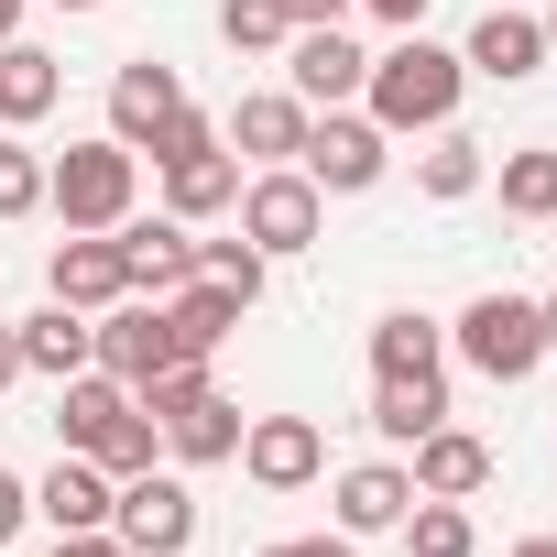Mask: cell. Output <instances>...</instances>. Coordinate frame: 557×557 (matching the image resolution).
Segmentation results:
<instances>
[{"label":"cell","mask_w":557,"mask_h":557,"mask_svg":"<svg viewBox=\"0 0 557 557\" xmlns=\"http://www.w3.org/2000/svg\"><path fill=\"white\" fill-rule=\"evenodd\" d=\"M197 273H208V285H230L240 307H262V273H273V262H262L251 240H197Z\"/></svg>","instance_id":"31"},{"label":"cell","mask_w":557,"mask_h":557,"mask_svg":"<svg viewBox=\"0 0 557 557\" xmlns=\"http://www.w3.org/2000/svg\"><path fill=\"white\" fill-rule=\"evenodd\" d=\"M416 186H426L437 208H459V197H481V186H492V164H481V143H470V132H437V143L416 153Z\"/></svg>","instance_id":"26"},{"label":"cell","mask_w":557,"mask_h":557,"mask_svg":"<svg viewBox=\"0 0 557 557\" xmlns=\"http://www.w3.org/2000/svg\"><path fill=\"white\" fill-rule=\"evenodd\" d=\"M513 557H557V535H524V546H513Z\"/></svg>","instance_id":"42"},{"label":"cell","mask_w":557,"mask_h":557,"mask_svg":"<svg viewBox=\"0 0 557 557\" xmlns=\"http://www.w3.org/2000/svg\"><path fill=\"white\" fill-rule=\"evenodd\" d=\"M535 318H546V350H557V296H535Z\"/></svg>","instance_id":"41"},{"label":"cell","mask_w":557,"mask_h":557,"mask_svg":"<svg viewBox=\"0 0 557 557\" xmlns=\"http://www.w3.org/2000/svg\"><path fill=\"white\" fill-rule=\"evenodd\" d=\"M459 66H470V77L524 88V77L546 66V23H535V12H481V23H470V45H459Z\"/></svg>","instance_id":"15"},{"label":"cell","mask_w":557,"mask_h":557,"mask_svg":"<svg viewBox=\"0 0 557 557\" xmlns=\"http://www.w3.org/2000/svg\"><path fill=\"white\" fill-rule=\"evenodd\" d=\"M23 513H34V481H23V470H0V546L23 535Z\"/></svg>","instance_id":"34"},{"label":"cell","mask_w":557,"mask_h":557,"mask_svg":"<svg viewBox=\"0 0 557 557\" xmlns=\"http://www.w3.org/2000/svg\"><path fill=\"white\" fill-rule=\"evenodd\" d=\"M186 110V88H175V66H153V55H132L121 77H110V143H132V153H153V132Z\"/></svg>","instance_id":"13"},{"label":"cell","mask_w":557,"mask_h":557,"mask_svg":"<svg viewBox=\"0 0 557 557\" xmlns=\"http://www.w3.org/2000/svg\"><path fill=\"white\" fill-rule=\"evenodd\" d=\"M12 383H23V339H12V329H0V394H12Z\"/></svg>","instance_id":"39"},{"label":"cell","mask_w":557,"mask_h":557,"mask_svg":"<svg viewBox=\"0 0 557 557\" xmlns=\"http://www.w3.org/2000/svg\"><path fill=\"white\" fill-rule=\"evenodd\" d=\"M405 481H416L426 503H470V492L492 481V448H481L470 426H426V437H416V470H405Z\"/></svg>","instance_id":"17"},{"label":"cell","mask_w":557,"mask_h":557,"mask_svg":"<svg viewBox=\"0 0 557 557\" xmlns=\"http://www.w3.org/2000/svg\"><path fill=\"white\" fill-rule=\"evenodd\" d=\"M546 55H557V12H546Z\"/></svg>","instance_id":"44"},{"label":"cell","mask_w":557,"mask_h":557,"mask_svg":"<svg viewBox=\"0 0 557 557\" xmlns=\"http://www.w3.org/2000/svg\"><path fill=\"white\" fill-rule=\"evenodd\" d=\"M426 426H448V372H394V383H372V437H383V448H416Z\"/></svg>","instance_id":"19"},{"label":"cell","mask_w":557,"mask_h":557,"mask_svg":"<svg viewBox=\"0 0 557 557\" xmlns=\"http://www.w3.org/2000/svg\"><path fill=\"white\" fill-rule=\"evenodd\" d=\"M361 12H372V23H394V34H416V23H426V0H361Z\"/></svg>","instance_id":"38"},{"label":"cell","mask_w":557,"mask_h":557,"mask_svg":"<svg viewBox=\"0 0 557 557\" xmlns=\"http://www.w3.org/2000/svg\"><path fill=\"white\" fill-rule=\"evenodd\" d=\"M492 186H503V208L513 219H557V153L535 143V153H503L492 164Z\"/></svg>","instance_id":"28"},{"label":"cell","mask_w":557,"mask_h":557,"mask_svg":"<svg viewBox=\"0 0 557 557\" xmlns=\"http://www.w3.org/2000/svg\"><path fill=\"white\" fill-rule=\"evenodd\" d=\"M132 186H143V153L132 143H66L55 164H45V208L66 219V230H121L132 219Z\"/></svg>","instance_id":"2"},{"label":"cell","mask_w":557,"mask_h":557,"mask_svg":"<svg viewBox=\"0 0 557 557\" xmlns=\"http://www.w3.org/2000/svg\"><path fill=\"white\" fill-rule=\"evenodd\" d=\"M307 121H318V110H307L296 88H251V99H240V110L219 121V143H230V153H251V164H296Z\"/></svg>","instance_id":"11"},{"label":"cell","mask_w":557,"mask_h":557,"mask_svg":"<svg viewBox=\"0 0 557 557\" xmlns=\"http://www.w3.org/2000/svg\"><path fill=\"white\" fill-rule=\"evenodd\" d=\"M153 448H164V426H153L143 405H132V416H121V426L99 437V470H110V481H132V470H153Z\"/></svg>","instance_id":"32"},{"label":"cell","mask_w":557,"mask_h":557,"mask_svg":"<svg viewBox=\"0 0 557 557\" xmlns=\"http://www.w3.org/2000/svg\"><path fill=\"white\" fill-rule=\"evenodd\" d=\"M45 296H55V307H77V318L121 307V296H132V285H121V230H66V240H55V262H45Z\"/></svg>","instance_id":"9"},{"label":"cell","mask_w":557,"mask_h":557,"mask_svg":"<svg viewBox=\"0 0 557 557\" xmlns=\"http://www.w3.org/2000/svg\"><path fill=\"white\" fill-rule=\"evenodd\" d=\"M55 99H66V77H55V55L12 34V45H0V132H34V121H45Z\"/></svg>","instance_id":"22"},{"label":"cell","mask_w":557,"mask_h":557,"mask_svg":"<svg viewBox=\"0 0 557 557\" xmlns=\"http://www.w3.org/2000/svg\"><path fill=\"white\" fill-rule=\"evenodd\" d=\"M208 143H219V121H208V110H175V121L153 132V164H175V153H208Z\"/></svg>","instance_id":"33"},{"label":"cell","mask_w":557,"mask_h":557,"mask_svg":"<svg viewBox=\"0 0 557 557\" xmlns=\"http://www.w3.org/2000/svg\"><path fill=\"white\" fill-rule=\"evenodd\" d=\"M350 12H361V0H285V23H296V34H307V23H350Z\"/></svg>","instance_id":"37"},{"label":"cell","mask_w":557,"mask_h":557,"mask_svg":"<svg viewBox=\"0 0 557 557\" xmlns=\"http://www.w3.org/2000/svg\"><path fill=\"white\" fill-rule=\"evenodd\" d=\"M55 12H99V0H55Z\"/></svg>","instance_id":"43"},{"label":"cell","mask_w":557,"mask_h":557,"mask_svg":"<svg viewBox=\"0 0 557 557\" xmlns=\"http://www.w3.org/2000/svg\"><path fill=\"white\" fill-rule=\"evenodd\" d=\"M45 208V153L23 132H0V219H34Z\"/></svg>","instance_id":"30"},{"label":"cell","mask_w":557,"mask_h":557,"mask_svg":"<svg viewBox=\"0 0 557 557\" xmlns=\"http://www.w3.org/2000/svg\"><path fill=\"white\" fill-rule=\"evenodd\" d=\"M383 164H394V132L372 110H318L307 143H296V175L318 197H361V186H383Z\"/></svg>","instance_id":"4"},{"label":"cell","mask_w":557,"mask_h":557,"mask_svg":"<svg viewBox=\"0 0 557 557\" xmlns=\"http://www.w3.org/2000/svg\"><path fill=\"white\" fill-rule=\"evenodd\" d=\"M0 557H12V546H0Z\"/></svg>","instance_id":"45"},{"label":"cell","mask_w":557,"mask_h":557,"mask_svg":"<svg viewBox=\"0 0 557 557\" xmlns=\"http://www.w3.org/2000/svg\"><path fill=\"white\" fill-rule=\"evenodd\" d=\"M405 503H416V481H405L394 459L339 470V535H394V524H405Z\"/></svg>","instance_id":"21"},{"label":"cell","mask_w":557,"mask_h":557,"mask_svg":"<svg viewBox=\"0 0 557 557\" xmlns=\"http://www.w3.org/2000/svg\"><path fill=\"white\" fill-rule=\"evenodd\" d=\"M262 557H361V535H285V546H262Z\"/></svg>","instance_id":"35"},{"label":"cell","mask_w":557,"mask_h":557,"mask_svg":"<svg viewBox=\"0 0 557 557\" xmlns=\"http://www.w3.org/2000/svg\"><path fill=\"white\" fill-rule=\"evenodd\" d=\"M240 240L262 251V262H285V251H318V230H329V197L296 175V164H262V175H240Z\"/></svg>","instance_id":"5"},{"label":"cell","mask_w":557,"mask_h":557,"mask_svg":"<svg viewBox=\"0 0 557 557\" xmlns=\"http://www.w3.org/2000/svg\"><path fill=\"white\" fill-rule=\"evenodd\" d=\"M437 361H448V329H437L426 307L372 318V383H394V372H437Z\"/></svg>","instance_id":"25"},{"label":"cell","mask_w":557,"mask_h":557,"mask_svg":"<svg viewBox=\"0 0 557 557\" xmlns=\"http://www.w3.org/2000/svg\"><path fill=\"white\" fill-rule=\"evenodd\" d=\"M459 88H470V66L448 45H426V34H394V55H372V77H361V99H372L383 132H448Z\"/></svg>","instance_id":"1"},{"label":"cell","mask_w":557,"mask_h":557,"mask_svg":"<svg viewBox=\"0 0 557 557\" xmlns=\"http://www.w3.org/2000/svg\"><path fill=\"white\" fill-rule=\"evenodd\" d=\"M230 197H240V153H230V143H208V153H175V164H164V219H186V230H197V219H219Z\"/></svg>","instance_id":"18"},{"label":"cell","mask_w":557,"mask_h":557,"mask_svg":"<svg viewBox=\"0 0 557 557\" xmlns=\"http://www.w3.org/2000/svg\"><path fill=\"white\" fill-rule=\"evenodd\" d=\"M164 318H175V350H186V361H208V350H219V339H230L251 307H240L230 285H208V273H186V285L164 296Z\"/></svg>","instance_id":"23"},{"label":"cell","mask_w":557,"mask_h":557,"mask_svg":"<svg viewBox=\"0 0 557 557\" xmlns=\"http://www.w3.org/2000/svg\"><path fill=\"white\" fill-rule=\"evenodd\" d=\"M12 339H23V372H45V383L99 372V318H77V307H55V296H45V307L12 329Z\"/></svg>","instance_id":"14"},{"label":"cell","mask_w":557,"mask_h":557,"mask_svg":"<svg viewBox=\"0 0 557 557\" xmlns=\"http://www.w3.org/2000/svg\"><path fill=\"white\" fill-rule=\"evenodd\" d=\"M240 470H251L262 492H307V481L329 470L318 416H262V426H240Z\"/></svg>","instance_id":"10"},{"label":"cell","mask_w":557,"mask_h":557,"mask_svg":"<svg viewBox=\"0 0 557 557\" xmlns=\"http://www.w3.org/2000/svg\"><path fill=\"white\" fill-rule=\"evenodd\" d=\"M110 503H121V481H110L99 459H77V448H66L45 481H34V513H45L55 535H88V524H110Z\"/></svg>","instance_id":"16"},{"label":"cell","mask_w":557,"mask_h":557,"mask_svg":"<svg viewBox=\"0 0 557 557\" xmlns=\"http://www.w3.org/2000/svg\"><path fill=\"white\" fill-rule=\"evenodd\" d=\"M219 34H230L240 55H285V45H296V23H285V0H219Z\"/></svg>","instance_id":"29"},{"label":"cell","mask_w":557,"mask_h":557,"mask_svg":"<svg viewBox=\"0 0 557 557\" xmlns=\"http://www.w3.org/2000/svg\"><path fill=\"white\" fill-rule=\"evenodd\" d=\"M197 273V230L186 219H121V285L132 296H175Z\"/></svg>","instance_id":"12"},{"label":"cell","mask_w":557,"mask_h":557,"mask_svg":"<svg viewBox=\"0 0 557 557\" xmlns=\"http://www.w3.org/2000/svg\"><path fill=\"white\" fill-rule=\"evenodd\" d=\"M448 350H459L481 383H524V372L546 361V318H535V296L492 285V296H470V307L448 318Z\"/></svg>","instance_id":"3"},{"label":"cell","mask_w":557,"mask_h":557,"mask_svg":"<svg viewBox=\"0 0 557 557\" xmlns=\"http://www.w3.org/2000/svg\"><path fill=\"white\" fill-rule=\"evenodd\" d=\"M55 557H132V546H121L110 524H88V535H55Z\"/></svg>","instance_id":"36"},{"label":"cell","mask_w":557,"mask_h":557,"mask_svg":"<svg viewBox=\"0 0 557 557\" xmlns=\"http://www.w3.org/2000/svg\"><path fill=\"white\" fill-rule=\"evenodd\" d=\"M164 361H186V350H175L164 296H121V307H99V372H110V383H132V394H143Z\"/></svg>","instance_id":"7"},{"label":"cell","mask_w":557,"mask_h":557,"mask_svg":"<svg viewBox=\"0 0 557 557\" xmlns=\"http://www.w3.org/2000/svg\"><path fill=\"white\" fill-rule=\"evenodd\" d=\"M12 34H23V0H0V45H12Z\"/></svg>","instance_id":"40"},{"label":"cell","mask_w":557,"mask_h":557,"mask_svg":"<svg viewBox=\"0 0 557 557\" xmlns=\"http://www.w3.org/2000/svg\"><path fill=\"white\" fill-rule=\"evenodd\" d=\"M394 535H405L416 557H470V546H481V535H470V503H426V492L405 503V524H394Z\"/></svg>","instance_id":"27"},{"label":"cell","mask_w":557,"mask_h":557,"mask_svg":"<svg viewBox=\"0 0 557 557\" xmlns=\"http://www.w3.org/2000/svg\"><path fill=\"white\" fill-rule=\"evenodd\" d=\"M110 535H121L132 557H186V546H197V492H186L175 470H132L121 503H110Z\"/></svg>","instance_id":"6"},{"label":"cell","mask_w":557,"mask_h":557,"mask_svg":"<svg viewBox=\"0 0 557 557\" xmlns=\"http://www.w3.org/2000/svg\"><path fill=\"white\" fill-rule=\"evenodd\" d=\"M164 448H175L186 470H219V459H240V405H230V394L208 383V394H197L186 416H164Z\"/></svg>","instance_id":"24"},{"label":"cell","mask_w":557,"mask_h":557,"mask_svg":"<svg viewBox=\"0 0 557 557\" xmlns=\"http://www.w3.org/2000/svg\"><path fill=\"white\" fill-rule=\"evenodd\" d=\"M361 77H372V55H361L339 23H307V34L285 45V88H296L307 110H350V99H361Z\"/></svg>","instance_id":"8"},{"label":"cell","mask_w":557,"mask_h":557,"mask_svg":"<svg viewBox=\"0 0 557 557\" xmlns=\"http://www.w3.org/2000/svg\"><path fill=\"white\" fill-rule=\"evenodd\" d=\"M132 416V383H110V372H77V383H55V437L77 448V459H99V437Z\"/></svg>","instance_id":"20"}]
</instances>
